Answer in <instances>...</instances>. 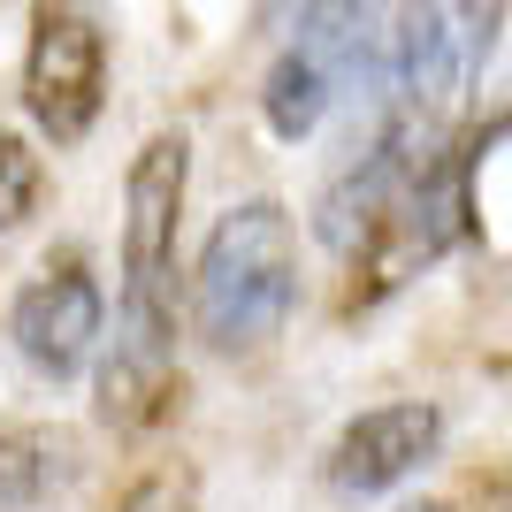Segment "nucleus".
<instances>
[{"label": "nucleus", "mask_w": 512, "mask_h": 512, "mask_svg": "<svg viewBox=\"0 0 512 512\" xmlns=\"http://www.w3.org/2000/svg\"><path fill=\"white\" fill-rule=\"evenodd\" d=\"M406 512H459V505H444V497H421V505H406Z\"/></svg>", "instance_id": "11"}, {"label": "nucleus", "mask_w": 512, "mask_h": 512, "mask_svg": "<svg viewBox=\"0 0 512 512\" xmlns=\"http://www.w3.org/2000/svg\"><path fill=\"white\" fill-rule=\"evenodd\" d=\"M444 444V413L428 398H390V406H367L329 436L321 451V474L337 497H383L398 490L406 474H421Z\"/></svg>", "instance_id": "7"}, {"label": "nucleus", "mask_w": 512, "mask_h": 512, "mask_svg": "<svg viewBox=\"0 0 512 512\" xmlns=\"http://www.w3.org/2000/svg\"><path fill=\"white\" fill-rule=\"evenodd\" d=\"M39 199H46V169H39V153H31V138H0V237L8 230H23L31 214H39Z\"/></svg>", "instance_id": "9"}, {"label": "nucleus", "mask_w": 512, "mask_h": 512, "mask_svg": "<svg viewBox=\"0 0 512 512\" xmlns=\"http://www.w3.org/2000/svg\"><path fill=\"white\" fill-rule=\"evenodd\" d=\"M505 497H512V482H505Z\"/></svg>", "instance_id": "12"}, {"label": "nucleus", "mask_w": 512, "mask_h": 512, "mask_svg": "<svg viewBox=\"0 0 512 512\" xmlns=\"http://www.w3.org/2000/svg\"><path fill=\"white\" fill-rule=\"evenodd\" d=\"M505 39V0H398L390 16V107L459 138Z\"/></svg>", "instance_id": "3"}, {"label": "nucleus", "mask_w": 512, "mask_h": 512, "mask_svg": "<svg viewBox=\"0 0 512 512\" xmlns=\"http://www.w3.org/2000/svg\"><path fill=\"white\" fill-rule=\"evenodd\" d=\"M467 214H474V153L459 146V138H444V146L421 161L413 192L398 199L390 230L375 237L352 268L367 276V291H398V283H413L421 268H436V260L467 237Z\"/></svg>", "instance_id": "6"}, {"label": "nucleus", "mask_w": 512, "mask_h": 512, "mask_svg": "<svg viewBox=\"0 0 512 512\" xmlns=\"http://www.w3.org/2000/svg\"><path fill=\"white\" fill-rule=\"evenodd\" d=\"M390 16L398 0H299L291 39L260 77V123L283 146H299L329 123V107L352 85H390Z\"/></svg>", "instance_id": "2"}, {"label": "nucleus", "mask_w": 512, "mask_h": 512, "mask_svg": "<svg viewBox=\"0 0 512 512\" xmlns=\"http://www.w3.org/2000/svg\"><path fill=\"white\" fill-rule=\"evenodd\" d=\"M8 344L39 383H69L100 360L107 344V291L85 268V253H54L16 283L8 299Z\"/></svg>", "instance_id": "5"}, {"label": "nucleus", "mask_w": 512, "mask_h": 512, "mask_svg": "<svg viewBox=\"0 0 512 512\" xmlns=\"http://www.w3.org/2000/svg\"><path fill=\"white\" fill-rule=\"evenodd\" d=\"M123 512H192V490H184L176 474H146V482L123 497Z\"/></svg>", "instance_id": "10"}, {"label": "nucleus", "mask_w": 512, "mask_h": 512, "mask_svg": "<svg viewBox=\"0 0 512 512\" xmlns=\"http://www.w3.org/2000/svg\"><path fill=\"white\" fill-rule=\"evenodd\" d=\"M107 107V23L85 0H31L23 115L46 146H85Z\"/></svg>", "instance_id": "4"}, {"label": "nucleus", "mask_w": 512, "mask_h": 512, "mask_svg": "<svg viewBox=\"0 0 512 512\" xmlns=\"http://www.w3.org/2000/svg\"><path fill=\"white\" fill-rule=\"evenodd\" d=\"M299 314V222L283 199L214 214L192 260V337L214 360H260Z\"/></svg>", "instance_id": "1"}, {"label": "nucleus", "mask_w": 512, "mask_h": 512, "mask_svg": "<svg viewBox=\"0 0 512 512\" xmlns=\"http://www.w3.org/2000/svg\"><path fill=\"white\" fill-rule=\"evenodd\" d=\"M85 474V444L62 421H0V512H39Z\"/></svg>", "instance_id": "8"}]
</instances>
